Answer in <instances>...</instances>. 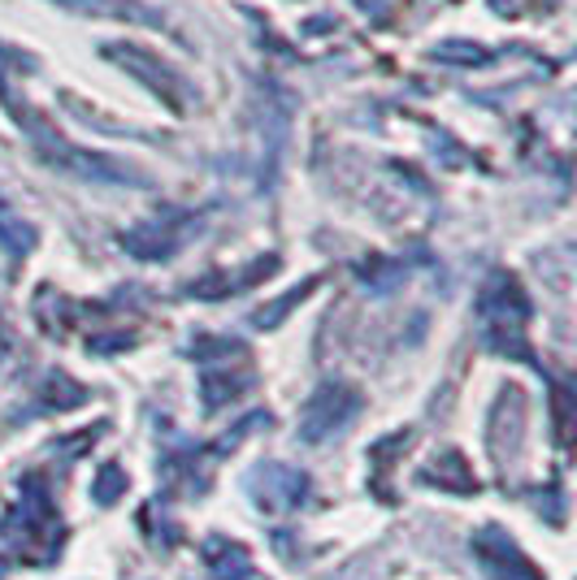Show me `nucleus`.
Returning a JSON list of instances; mask_svg holds the SVG:
<instances>
[{"instance_id":"obj_23","label":"nucleus","mask_w":577,"mask_h":580,"mask_svg":"<svg viewBox=\"0 0 577 580\" xmlns=\"http://www.w3.org/2000/svg\"><path fill=\"white\" fill-rule=\"evenodd\" d=\"M361 4H373V0H361Z\"/></svg>"},{"instance_id":"obj_8","label":"nucleus","mask_w":577,"mask_h":580,"mask_svg":"<svg viewBox=\"0 0 577 580\" xmlns=\"http://www.w3.org/2000/svg\"><path fill=\"white\" fill-rule=\"evenodd\" d=\"M183 238H187V230H178L174 222H144L135 230L118 234V243L135 260H169L183 247Z\"/></svg>"},{"instance_id":"obj_17","label":"nucleus","mask_w":577,"mask_h":580,"mask_svg":"<svg viewBox=\"0 0 577 580\" xmlns=\"http://www.w3.org/2000/svg\"><path fill=\"white\" fill-rule=\"evenodd\" d=\"M126 494V472L123 464H105L91 476V503L96 507H114Z\"/></svg>"},{"instance_id":"obj_5","label":"nucleus","mask_w":577,"mask_h":580,"mask_svg":"<svg viewBox=\"0 0 577 580\" xmlns=\"http://www.w3.org/2000/svg\"><path fill=\"white\" fill-rule=\"evenodd\" d=\"M247 499L265 515L295 511V507L309 499V472L278 464V460H265V464H256L247 472Z\"/></svg>"},{"instance_id":"obj_3","label":"nucleus","mask_w":577,"mask_h":580,"mask_svg":"<svg viewBox=\"0 0 577 580\" xmlns=\"http://www.w3.org/2000/svg\"><path fill=\"white\" fill-rule=\"evenodd\" d=\"M361 407H365V399H361V390L348 386V382H326V386H317L309 394V403L300 407V442H309V446H322L330 438H339L343 429L352 425L356 416H361Z\"/></svg>"},{"instance_id":"obj_6","label":"nucleus","mask_w":577,"mask_h":580,"mask_svg":"<svg viewBox=\"0 0 577 580\" xmlns=\"http://www.w3.org/2000/svg\"><path fill=\"white\" fill-rule=\"evenodd\" d=\"M473 554H478V563L487 568L491 580H547L542 568L517 545V538L508 529H499V524H487V529L473 533Z\"/></svg>"},{"instance_id":"obj_20","label":"nucleus","mask_w":577,"mask_h":580,"mask_svg":"<svg viewBox=\"0 0 577 580\" xmlns=\"http://www.w3.org/2000/svg\"><path fill=\"white\" fill-rule=\"evenodd\" d=\"M82 399H87V390L79 382H70V377H48V386H43V403L48 407H79Z\"/></svg>"},{"instance_id":"obj_22","label":"nucleus","mask_w":577,"mask_h":580,"mask_svg":"<svg viewBox=\"0 0 577 580\" xmlns=\"http://www.w3.org/2000/svg\"><path fill=\"white\" fill-rule=\"evenodd\" d=\"M4 572H9V568H4V559H0V580H4Z\"/></svg>"},{"instance_id":"obj_2","label":"nucleus","mask_w":577,"mask_h":580,"mask_svg":"<svg viewBox=\"0 0 577 580\" xmlns=\"http://www.w3.org/2000/svg\"><path fill=\"white\" fill-rule=\"evenodd\" d=\"M57 533H61V520H57V507L48 499V485L40 476H27L22 481V503L9 507V515L0 520V538L13 545L27 563H48L61 550Z\"/></svg>"},{"instance_id":"obj_10","label":"nucleus","mask_w":577,"mask_h":580,"mask_svg":"<svg viewBox=\"0 0 577 580\" xmlns=\"http://www.w3.org/2000/svg\"><path fill=\"white\" fill-rule=\"evenodd\" d=\"M201 559H205L213 580H252V554L235 538H205L201 542Z\"/></svg>"},{"instance_id":"obj_18","label":"nucleus","mask_w":577,"mask_h":580,"mask_svg":"<svg viewBox=\"0 0 577 580\" xmlns=\"http://www.w3.org/2000/svg\"><path fill=\"white\" fill-rule=\"evenodd\" d=\"M551 425H556V442L560 446L574 442V394H569V386L551 390Z\"/></svg>"},{"instance_id":"obj_16","label":"nucleus","mask_w":577,"mask_h":580,"mask_svg":"<svg viewBox=\"0 0 577 580\" xmlns=\"http://www.w3.org/2000/svg\"><path fill=\"white\" fill-rule=\"evenodd\" d=\"M400 277H404V265H395V260H382V256H373L361 265V282L370 286L373 295H391L395 286H400Z\"/></svg>"},{"instance_id":"obj_15","label":"nucleus","mask_w":577,"mask_h":580,"mask_svg":"<svg viewBox=\"0 0 577 580\" xmlns=\"http://www.w3.org/2000/svg\"><path fill=\"white\" fill-rule=\"evenodd\" d=\"M36 243H40L36 226H27L22 217H9V213H0V247H4L13 260H22L27 252H36Z\"/></svg>"},{"instance_id":"obj_9","label":"nucleus","mask_w":577,"mask_h":580,"mask_svg":"<svg viewBox=\"0 0 577 580\" xmlns=\"http://www.w3.org/2000/svg\"><path fill=\"white\" fill-rule=\"evenodd\" d=\"M61 9L82 13V18H118V22H135V27H165V18L144 4V0H57Z\"/></svg>"},{"instance_id":"obj_1","label":"nucleus","mask_w":577,"mask_h":580,"mask_svg":"<svg viewBox=\"0 0 577 580\" xmlns=\"http://www.w3.org/2000/svg\"><path fill=\"white\" fill-rule=\"evenodd\" d=\"M13 114H18V126L31 135V144H36V153L48 160V165H57L61 174H75L82 183H91V187H126V183H148L139 169H130L123 160H114V156H100V153H87V148H75V144H66L48 121L31 114L27 105H13Z\"/></svg>"},{"instance_id":"obj_21","label":"nucleus","mask_w":577,"mask_h":580,"mask_svg":"<svg viewBox=\"0 0 577 580\" xmlns=\"http://www.w3.org/2000/svg\"><path fill=\"white\" fill-rule=\"evenodd\" d=\"M130 343H135L130 334H114V338H91L87 347H91V351H100V355H109V351H123V347H130Z\"/></svg>"},{"instance_id":"obj_7","label":"nucleus","mask_w":577,"mask_h":580,"mask_svg":"<svg viewBox=\"0 0 577 580\" xmlns=\"http://www.w3.org/2000/svg\"><path fill=\"white\" fill-rule=\"evenodd\" d=\"M478 312H482L487 330H521L530 321V299L512 273H495L478 295Z\"/></svg>"},{"instance_id":"obj_12","label":"nucleus","mask_w":577,"mask_h":580,"mask_svg":"<svg viewBox=\"0 0 577 580\" xmlns=\"http://www.w3.org/2000/svg\"><path fill=\"white\" fill-rule=\"evenodd\" d=\"M256 386V377L252 373H231V364L226 368H205L201 373V399H205V412H222L226 403H235L239 394Z\"/></svg>"},{"instance_id":"obj_11","label":"nucleus","mask_w":577,"mask_h":580,"mask_svg":"<svg viewBox=\"0 0 577 580\" xmlns=\"http://www.w3.org/2000/svg\"><path fill=\"white\" fill-rule=\"evenodd\" d=\"M417 481H421V485H439V490H448V494H478V476L469 472L460 451H443L434 464L421 468Z\"/></svg>"},{"instance_id":"obj_4","label":"nucleus","mask_w":577,"mask_h":580,"mask_svg":"<svg viewBox=\"0 0 577 580\" xmlns=\"http://www.w3.org/2000/svg\"><path fill=\"white\" fill-rule=\"evenodd\" d=\"M105 57L118 61L130 78H139L153 96H162L174 114H183L192 105V82L178 75V70H169L157 52H148L139 43H105Z\"/></svg>"},{"instance_id":"obj_13","label":"nucleus","mask_w":577,"mask_h":580,"mask_svg":"<svg viewBox=\"0 0 577 580\" xmlns=\"http://www.w3.org/2000/svg\"><path fill=\"white\" fill-rule=\"evenodd\" d=\"M317 282H322V277H304L300 286H291L287 295H278L274 304L256 308V312H252V330H278L291 312H295L300 304H304V299H309V295H313V286H317Z\"/></svg>"},{"instance_id":"obj_14","label":"nucleus","mask_w":577,"mask_h":580,"mask_svg":"<svg viewBox=\"0 0 577 580\" xmlns=\"http://www.w3.org/2000/svg\"><path fill=\"white\" fill-rule=\"evenodd\" d=\"M187 355L196 360V364H205V368H226L231 364V355L235 360H247V347L244 343H235V338H196Z\"/></svg>"},{"instance_id":"obj_19","label":"nucleus","mask_w":577,"mask_h":580,"mask_svg":"<svg viewBox=\"0 0 577 580\" xmlns=\"http://www.w3.org/2000/svg\"><path fill=\"white\" fill-rule=\"evenodd\" d=\"M434 57L448 61V66H487V61H491V52H482V43H460V39L439 43Z\"/></svg>"}]
</instances>
